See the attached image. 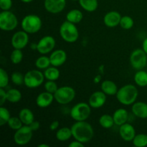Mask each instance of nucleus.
Returning a JSON list of instances; mask_svg holds the SVG:
<instances>
[{
	"instance_id": "43",
	"label": "nucleus",
	"mask_w": 147,
	"mask_h": 147,
	"mask_svg": "<svg viewBox=\"0 0 147 147\" xmlns=\"http://www.w3.org/2000/svg\"><path fill=\"white\" fill-rule=\"evenodd\" d=\"M69 147H84V144L79 141L75 140L68 145Z\"/></svg>"
},
{
	"instance_id": "46",
	"label": "nucleus",
	"mask_w": 147,
	"mask_h": 147,
	"mask_svg": "<svg viewBox=\"0 0 147 147\" xmlns=\"http://www.w3.org/2000/svg\"><path fill=\"white\" fill-rule=\"evenodd\" d=\"M38 147H50V145L47 144H39Z\"/></svg>"
},
{
	"instance_id": "31",
	"label": "nucleus",
	"mask_w": 147,
	"mask_h": 147,
	"mask_svg": "<svg viewBox=\"0 0 147 147\" xmlns=\"http://www.w3.org/2000/svg\"><path fill=\"white\" fill-rule=\"evenodd\" d=\"M134 146L136 147H145L147 146V134H138L132 140Z\"/></svg>"
},
{
	"instance_id": "18",
	"label": "nucleus",
	"mask_w": 147,
	"mask_h": 147,
	"mask_svg": "<svg viewBox=\"0 0 147 147\" xmlns=\"http://www.w3.org/2000/svg\"><path fill=\"white\" fill-rule=\"evenodd\" d=\"M55 100L54 94L45 91L40 93L36 98V104L39 108L45 109L49 107Z\"/></svg>"
},
{
	"instance_id": "19",
	"label": "nucleus",
	"mask_w": 147,
	"mask_h": 147,
	"mask_svg": "<svg viewBox=\"0 0 147 147\" xmlns=\"http://www.w3.org/2000/svg\"><path fill=\"white\" fill-rule=\"evenodd\" d=\"M131 111L135 116L139 119H147V103L143 101H136L132 104Z\"/></svg>"
},
{
	"instance_id": "22",
	"label": "nucleus",
	"mask_w": 147,
	"mask_h": 147,
	"mask_svg": "<svg viewBox=\"0 0 147 147\" xmlns=\"http://www.w3.org/2000/svg\"><path fill=\"white\" fill-rule=\"evenodd\" d=\"M19 117L24 125H30L34 121V115L30 109L24 108L19 113Z\"/></svg>"
},
{
	"instance_id": "25",
	"label": "nucleus",
	"mask_w": 147,
	"mask_h": 147,
	"mask_svg": "<svg viewBox=\"0 0 147 147\" xmlns=\"http://www.w3.org/2000/svg\"><path fill=\"white\" fill-rule=\"evenodd\" d=\"M73 137L71 128L63 127L56 131V139L60 142H66Z\"/></svg>"
},
{
	"instance_id": "1",
	"label": "nucleus",
	"mask_w": 147,
	"mask_h": 147,
	"mask_svg": "<svg viewBox=\"0 0 147 147\" xmlns=\"http://www.w3.org/2000/svg\"><path fill=\"white\" fill-rule=\"evenodd\" d=\"M71 130L75 140L79 141L84 144L90 142L94 136L93 126L86 121H76L71 126Z\"/></svg>"
},
{
	"instance_id": "11",
	"label": "nucleus",
	"mask_w": 147,
	"mask_h": 147,
	"mask_svg": "<svg viewBox=\"0 0 147 147\" xmlns=\"http://www.w3.org/2000/svg\"><path fill=\"white\" fill-rule=\"evenodd\" d=\"M55 44V40L53 36H44L37 43V50L41 55L48 54L53 51Z\"/></svg>"
},
{
	"instance_id": "12",
	"label": "nucleus",
	"mask_w": 147,
	"mask_h": 147,
	"mask_svg": "<svg viewBox=\"0 0 147 147\" xmlns=\"http://www.w3.org/2000/svg\"><path fill=\"white\" fill-rule=\"evenodd\" d=\"M11 43L14 49L22 50L29 43V34L24 30L17 32L13 34Z\"/></svg>"
},
{
	"instance_id": "30",
	"label": "nucleus",
	"mask_w": 147,
	"mask_h": 147,
	"mask_svg": "<svg viewBox=\"0 0 147 147\" xmlns=\"http://www.w3.org/2000/svg\"><path fill=\"white\" fill-rule=\"evenodd\" d=\"M51 65L50 57L42 55L39 57L35 61V66L39 70H45Z\"/></svg>"
},
{
	"instance_id": "32",
	"label": "nucleus",
	"mask_w": 147,
	"mask_h": 147,
	"mask_svg": "<svg viewBox=\"0 0 147 147\" xmlns=\"http://www.w3.org/2000/svg\"><path fill=\"white\" fill-rule=\"evenodd\" d=\"M134 19L132 18L130 16H123L121 19L120 24L121 28H123V30H130L132 27H134Z\"/></svg>"
},
{
	"instance_id": "41",
	"label": "nucleus",
	"mask_w": 147,
	"mask_h": 147,
	"mask_svg": "<svg viewBox=\"0 0 147 147\" xmlns=\"http://www.w3.org/2000/svg\"><path fill=\"white\" fill-rule=\"evenodd\" d=\"M29 126H30V127L31 128V129L33 131H37L39 130V129L40 128V122L37 121H34L32 123H30Z\"/></svg>"
},
{
	"instance_id": "13",
	"label": "nucleus",
	"mask_w": 147,
	"mask_h": 147,
	"mask_svg": "<svg viewBox=\"0 0 147 147\" xmlns=\"http://www.w3.org/2000/svg\"><path fill=\"white\" fill-rule=\"evenodd\" d=\"M66 0H44L45 10L51 14H58L65 9Z\"/></svg>"
},
{
	"instance_id": "39",
	"label": "nucleus",
	"mask_w": 147,
	"mask_h": 147,
	"mask_svg": "<svg viewBox=\"0 0 147 147\" xmlns=\"http://www.w3.org/2000/svg\"><path fill=\"white\" fill-rule=\"evenodd\" d=\"M12 7V0H0V8L2 11H9Z\"/></svg>"
},
{
	"instance_id": "34",
	"label": "nucleus",
	"mask_w": 147,
	"mask_h": 147,
	"mask_svg": "<svg viewBox=\"0 0 147 147\" xmlns=\"http://www.w3.org/2000/svg\"><path fill=\"white\" fill-rule=\"evenodd\" d=\"M22 59L23 53L20 49H14L10 55V60L13 64H19L22 61Z\"/></svg>"
},
{
	"instance_id": "3",
	"label": "nucleus",
	"mask_w": 147,
	"mask_h": 147,
	"mask_svg": "<svg viewBox=\"0 0 147 147\" xmlns=\"http://www.w3.org/2000/svg\"><path fill=\"white\" fill-rule=\"evenodd\" d=\"M59 31L61 38L66 42L73 43L79 38V32L76 24L67 20L62 23Z\"/></svg>"
},
{
	"instance_id": "35",
	"label": "nucleus",
	"mask_w": 147,
	"mask_h": 147,
	"mask_svg": "<svg viewBox=\"0 0 147 147\" xmlns=\"http://www.w3.org/2000/svg\"><path fill=\"white\" fill-rule=\"evenodd\" d=\"M11 115L8 109L1 106L0 108V126H3L7 124V122L9 121Z\"/></svg>"
},
{
	"instance_id": "20",
	"label": "nucleus",
	"mask_w": 147,
	"mask_h": 147,
	"mask_svg": "<svg viewBox=\"0 0 147 147\" xmlns=\"http://www.w3.org/2000/svg\"><path fill=\"white\" fill-rule=\"evenodd\" d=\"M113 120L115 125L116 126H121L124 123H127L129 119V112L125 109H119L114 111L113 114Z\"/></svg>"
},
{
	"instance_id": "14",
	"label": "nucleus",
	"mask_w": 147,
	"mask_h": 147,
	"mask_svg": "<svg viewBox=\"0 0 147 147\" xmlns=\"http://www.w3.org/2000/svg\"><path fill=\"white\" fill-rule=\"evenodd\" d=\"M107 95L102 90H98L90 95L88 99V103L92 109H100L103 107L106 102Z\"/></svg>"
},
{
	"instance_id": "7",
	"label": "nucleus",
	"mask_w": 147,
	"mask_h": 147,
	"mask_svg": "<svg viewBox=\"0 0 147 147\" xmlns=\"http://www.w3.org/2000/svg\"><path fill=\"white\" fill-rule=\"evenodd\" d=\"M45 79L44 73H42L39 69L31 70L24 75V84L29 88H36L44 83Z\"/></svg>"
},
{
	"instance_id": "38",
	"label": "nucleus",
	"mask_w": 147,
	"mask_h": 147,
	"mask_svg": "<svg viewBox=\"0 0 147 147\" xmlns=\"http://www.w3.org/2000/svg\"><path fill=\"white\" fill-rule=\"evenodd\" d=\"M44 87L45 89V91L53 93V94H54L58 89V86L54 80H47L46 83H45Z\"/></svg>"
},
{
	"instance_id": "36",
	"label": "nucleus",
	"mask_w": 147,
	"mask_h": 147,
	"mask_svg": "<svg viewBox=\"0 0 147 147\" xmlns=\"http://www.w3.org/2000/svg\"><path fill=\"white\" fill-rule=\"evenodd\" d=\"M11 82L16 86H22V84H24V75H23L20 72L15 71L11 74Z\"/></svg>"
},
{
	"instance_id": "37",
	"label": "nucleus",
	"mask_w": 147,
	"mask_h": 147,
	"mask_svg": "<svg viewBox=\"0 0 147 147\" xmlns=\"http://www.w3.org/2000/svg\"><path fill=\"white\" fill-rule=\"evenodd\" d=\"M9 82V78L7 72L4 69H0V88L7 87Z\"/></svg>"
},
{
	"instance_id": "2",
	"label": "nucleus",
	"mask_w": 147,
	"mask_h": 147,
	"mask_svg": "<svg viewBox=\"0 0 147 147\" xmlns=\"http://www.w3.org/2000/svg\"><path fill=\"white\" fill-rule=\"evenodd\" d=\"M139 90L137 88L132 84H126L119 88L116 96L118 101L124 106H130L136 101Z\"/></svg>"
},
{
	"instance_id": "23",
	"label": "nucleus",
	"mask_w": 147,
	"mask_h": 147,
	"mask_svg": "<svg viewBox=\"0 0 147 147\" xmlns=\"http://www.w3.org/2000/svg\"><path fill=\"white\" fill-rule=\"evenodd\" d=\"M83 18V14L80 10L74 9L69 11L66 14V20L73 24H78L82 21Z\"/></svg>"
},
{
	"instance_id": "45",
	"label": "nucleus",
	"mask_w": 147,
	"mask_h": 147,
	"mask_svg": "<svg viewBox=\"0 0 147 147\" xmlns=\"http://www.w3.org/2000/svg\"><path fill=\"white\" fill-rule=\"evenodd\" d=\"M32 50H37V43H32L31 45Z\"/></svg>"
},
{
	"instance_id": "24",
	"label": "nucleus",
	"mask_w": 147,
	"mask_h": 147,
	"mask_svg": "<svg viewBox=\"0 0 147 147\" xmlns=\"http://www.w3.org/2000/svg\"><path fill=\"white\" fill-rule=\"evenodd\" d=\"M78 2L82 9L88 12H93L98 7V0H79Z\"/></svg>"
},
{
	"instance_id": "26",
	"label": "nucleus",
	"mask_w": 147,
	"mask_h": 147,
	"mask_svg": "<svg viewBox=\"0 0 147 147\" xmlns=\"http://www.w3.org/2000/svg\"><path fill=\"white\" fill-rule=\"evenodd\" d=\"M43 73H44L45 78L47 80H54V81H55L60 78V70L57 68V67H55V66L53 65L50 66L47 69H45Z\"/></svg>"
},
{
	"instance_id": "21",
	"label": "nucleus",
	"mask_w": 147,
	"mask_h": 147,
	"mask_svg": "<svg viewBox=\"0 0 147 147\" xmlns=\"http://www.w3.org/2000/svg\"><path fill=\"white\" fill-rule=\"evenodd\" d=\"M100 90L107 96H116L119 88L114 82L112 80H106L101 83Z\"/></svg>"
},
{
	"instance_id": "33",
	"label": "nucleus",
	"mask_w": 147,
	"mask_h": 147,
	"mask_svg": "<svg viewBox=\"0 0 147 147\" xmlns=\"http://www.w3.org/2000/svg\"><path fill=\"white\" fill-rule=\"evenodd\" d=\"M9 128L11 129V130L17 131L20 129L22 126H23V123L22 122L21 119L20 117H16V116H11L9 121L7 122Z\"/></svg>"
},
{
	"instance_id": "16",
	"label": "nucleus",
	"mask_w": 147,
	"mask_h": 147,
	"mask_svg": "<svg viewBox=\"0 0 147 147\" xmlns=\"http://www.w3.org/2000/svg\"><path fill=\"white\" fill-rule=\"evenodd\" d=\"M122 16L116 11H111L106 13L103 17V22L108 27L113 28L120 24Z\"/></svg>"
},
{
	"instance_id": "10",
	"label": "nucleus",
	"mask_w": 147,
	"mask_h": 147,
	"mask_svg": "<svg viewBox=\"0 0 147 147\" xmlns=\"http://www.w3.org/2000/svg\"><path fill=\"white\" fill-rule=\"evenodd\" d=\"M33 132L29 125H23L20 129L15 131L13 137L14 143L19 146L27 144L32 138Z\"/></svg>"
},
{
	"instance_id": "5",
	"label": "nucleus",
	"mask_w": 147,
	"mask_h": 147,
	"mask_svg": "<svg viewBox=\"0 0 147 147\" xmlns=\"http://www.w3.org/2000/svg\"><path fill=\"white\" fill-rule=\"evenodd\" d=\"M91 109L89 103L80 102L73 106L70 112V117L76 121H86L90 116Z\"/></svg>"
},
{
	"instance_id": "4",
	"label": "nucleus",
	"mask_w": 147,
	"mask_h": 147,
	"mask_svg": "<svg viewBox=\"0 0 147 147\" xmlns=\"http://www.w3.org/2000/svg\"><path fill=\"white\" fill-rule=\"evenodd\" d=\"M21 27L28 34H35L41 30L42 20L37 14H28L22 20Z\"/></svg>"
},
{
	"instance_id": "48",
	"label": "nucleus",
	"mask_w": 147,
	"mask_h": 147,
	"mask_svg": "<svg viewBox=\"0 0 147 147\" xmlns=\"http://www.w3.org/2000/svg\"><path fill=\"white\" fill-rule=\"evenodd\" d=\"M70 1H79V0H70Z\"/></svg>"
},
{
	"instance_id": "42",
	"label": "nucleus",
	"mask_w": 147,
	"mask_h": 147,
	"mask_svg": "<svg viewBox=\"0 0 147 147\" xmlns=\"http://www.w3.org/2000/svg\"><path fill=\"white\" fill-rule=\"evenodd\" d=\"M59 126H60V123H59L58 121H54L50 124L49 129L51 131H56L58 129Z\"/></svg>"
},
{
	"instance_id": "8",
	"label": "nucleus",
	"mask_w": 147,
	"mask_h": 147,
	"mask_svg": "<svg viewBox=\"0 0 147 147\" xmlns=\"http://www.w3.org/2000/svg\"><path fill=\"white\" fill-rule=\"evenodd\" d=\"M18 25V20L15 14L9 11L0 13V29L3 31H12Z\"/></svg>"
},
{
	"instance_id": "44",
	"label": "nucleus",
	"mask_w": 147,
	"mask_h": 147,
	"mask_svg": "<svg viewBox=\"0 0 147 147\" xmlns=\"http://www.w3.org/2000/svg\"><path fill=\"white\" fill-rule=\"evenodd\" d=\"M142 49L147 54V37L144 40L143 42H142Z\"/></svg>"
},
{
	"instance_id": "15",
	"label": "nucleus",
	"mask_w": 147,
	"mask_h": 147,
	"mask_svg": "<svg viewBox=\"0 0 147 147\" xmlns=\"http://www.w3.org/2000/svg\"><path fill=\"white\" fill-rule=\"evenodd\" d=\"M136 134V130L131 123H126L119 126V135L125 142H132Z\"/></svg>"
},
{
	"instance_id": "27",
	"label": "nucleus",
	"mask_w": 147,
	"mask_h": 147,
	"mask_svg": "<svg viewBox=\"0 0 147 147\" xmlns=\"http://www.w3.org/2000/svg\"><path fill=\"white\" fill-rule=\"evenodd\" d=\"M135 83L139 87L147 86V72L143 70H137L134 77Z\"/></svg>"
},
{
	"instance_id": "6",
	"label": "nucleus",
	"mask_w": 147,
	"mask_h": 147,
	"mask_svg": "<svg viewBox=\"0 0 147 147\" xmlns=\"http://www.w3.org/2000/svg\"><path fill=\"white\" fill-rule=\"evenodd\" d=\"M76 90L73 88L68 86H64L58 88L54 93L55 100L59 104L66 105L71 103L76 97Z\"/></svg>"
},
{
	"instance_id": "9",
	"label": "nucleus",
	"mask_w": 147,
	"mask_h": 147,
	"mask_svg": "<svg viewBox=\"0 0 147 147\" xmlns=\"http://www.w3.org/2000/svg\"><path fill=\"white\" fill-rule=\"evenodd\" d=\"M131 65L136 70H143L147 65V54L143 49H135L129 57Z\"/></svg>"
},
{
	"instance_id": "47",
	"label": "nucleus",
	"mask_w": 147,
	"mask_h": 147,
	"mask_svg": "<svg viewBox=\"0 0 147 147\" xmlns=\"http://www.w3.org/2000/svg\"><path fill=\"white\" fill-rule=\"evenodd\" d=\"M21 1H22V2L24 3H30V2H32L34 0H20Z\"/></svg>"
},
{
	"instance_id": "17",
	"label": "nucleus",
	"mask_w": 147,
	"mask_h": 147,
	"mask_svg": "<svg viewBox=\"0 0 147 147\" xmlns=\"http://www.w3.org/2000/svg\"><path fill=\"white\" fill-rule=\"evenodd\" d=\"M51 65L55 67H60L63 65L67 60V54L65 51L61 49L53 50L50 55Z\"/></svg>"
},
{
	"instance_id": "28",
	"label": "nucleus",
	"mask_w": 147,
	"mask_h": 147,
	"mask_svg": "<svg viewBox=\"0 0 147 147\" xmlns=\"http://www.w3.org/2000/svg\"><path fill=\"white\" fill-rule=\"evenodd\" d=\"M22 97V93L17 88H11L7 90V100L9 103H18L21 100Z\"/></svg>"
},
{
	"instance_id": "29",
	"label": "nucleus",
	"mask_w": 147,
	"mask_h": 147,
	"mask_svg": "<svg viewBox=\"0 0 147 147\" xmlns=\"http://www.w3.org/2000/svg\"><path fill=\"white\" fill-rule=\"evenodd\" d=\"M99 124L104 129H111L115 125L113 116L109 114H103L99 118Z\"/></svg>"
},
{
	"instance_id": "40",
	"label": "nucleus",
	"mask_w": 147,
	"mask_h": 147,
	"mask_svg": "<svg viewBox=\"0 0 147 147\" xmlns=\"http://www.w3.org/2000/svg\"><path fill=\"white\" fill-rule=\"evenodd\" d=\"M7 100V91L3 88H0V106H3Z\"/></svg>"
}]
</instances>
